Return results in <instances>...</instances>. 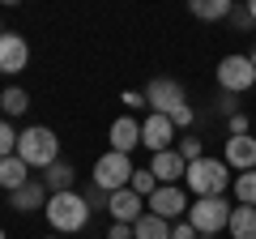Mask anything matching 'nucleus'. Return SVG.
<instances>
[{
	"label": "nucleus",
	"instance_id": "obj_1",
	"mask_svg": "<svg viewBox=\"0 0 256 239\" xmlns=\"http://www.w3.org/2000/svg\"><path fill=\"white\" fill-rule=\"evenodd\" d=\"M146 102L158 111V116H166L175 124V128H188L192 120V107H188V94H184L180 82H171V77H154V82L146 86Z\"/></svg>",
	"mask_w": 256,
	"mask_h": 239
},
{
	"label": "nucleus",
	"instance_id": "obj_2",
	"mask_svg": "<svg viewBox=\"0 0 256 239\" xmlns=\"http://www.w3.org/2000/svg\"><path fill=\"white\" fill-rule=\"evenodd\" d=\"M43 214H47V222H52V230L56 235H73V230H82L86 222H90V201H86L82 192H52L47 196V205H43Z\"/></svg>",
	"mask_w": 256,
	"mask_h": 239
},
{
	"label": "nucleus",
	"instance_id": "obj_3",
	"mask_svg": "<svg viewBox=\"0 0 256 239\" xmlns=\"http://www.w3.org/2000/svg\"><path fill=\"white\" fill-rule=\"evenodd\" d=\"M18 158L30 171H47V166L60 162V137L52 128H43V124H34V128H26L18 137Z\"/></svg>",
	"mask_w": 256,
	"mask_h": 239
},
{
	"label": "nucleus",
	"instance_id": "obj_4",
	"mask_svg": "<svg viewBox=\"0 0 256 239\" xmlns=\"http://www.w3.org/2000/svg\"><path fill=\"white\" fill-rule=\"evenodd\" d=\"M184 184H188L196 196H222V192L230 188V166L222 162V158H201V162H188Z\"/></svg>",
	"mask_w": 256,
	"mask_h": 239
},
{
	"label": "nucleus",
	"instance_id": "obj_5",
	"mask_svg": "<svg viewBox=\"0 0 256 239\" xmlns=\"http://www.w3.org/2000/svg\"><path fill=\"white\" fill-rule=\"evenodd\" d=\"M230 210L235 205L226 201V196H196V201L188 205V222L196 235H218V230L230 226Z\"/></svg>",
	"mask_w": 256,
	"mask_h": 239
},
{
	"label": "nucleus",
	"instance_id": "obj_6",
	"mask_svg": "<svg viewBox=\"0 0 256 239\" xmlns=\"http://www.w3.org/2000/svg\"><path fill=\"white\" fill-rule=\"evenodd\" d=\"M132 171H137V166H132V158H128V154L107 150V154L94 162V188H102V192L111 196V192H120V188L132 184Z\"/></svg>",
	"mask_w": 256,
	"mask_h": 239
},
{
	"label": "nucleus",
	"instance_id": "obj_7",
	"mask_svg": "<svg viewBox=\"0 0 256 239\" xmlns=\"http://www.w3.org/2000/svg\"><path fill=\"white\" fill-rule=\"evenodd\" d=\"M214 77H218L222 94H248V90H256V64H252V56H226V60L214 68Z\"/></svg>",
	"mask_w": 256,
	"mask_h": 239
},
{
	"label": "nucleus",
	"instance_id": "obj_8",
	"mask_svg": "<svg viewBox=\"0 0 256 239\" xmlns=\"http://www.w3.org/2000/svg\"><path fill=\"white\" fill-rule=\"evenodd\" d=\"M188 192H184L180 184H158V192L150 196V214L154 218H162V222H175L180 214H188Z\"/></svg>",
	"mask_w": 256,
	"mask_h": 239
},
{
	"label": "nucleus",
	"instance_id": "obj_9",
	"mask_svg": "<svg viewBox=\"0 0 256 239\" xmlns=\"http://www.w3.org/2000/svg\"><path fill=\"white\" fill-rule=\"evenodd\" d=\"M171 141H175V124L166 116H158V111H150L146 124H141V146L162 154V150H171Z\"/></svg>",
	"mask_w": 256,
	"mask_h": 239
},
{
	"label": "nucleus",
	"instance_id": "obj_10",
	"mask_svg": "<svg viewBox=\"0 0 256 239\" xmlns=\"http://www.w3.org/2000/svg\"><path fill=\"white\" fill-rule=\"evenodd\" d=\"M26 60H30V43L22 34H13V30H4L0 34V73H22L26 68Z\"/></svg>",
	"mask_w": 256,
	"mask_h": 239
},
{
	"label": "nucleus",
	"instance_id": "obj_11",
	"mask_svg": "<svg viewBox=\"0 0 256 239\" xmlns=\"http://www.w3.org/2000/svg\"><path fill=\"white\" fill-rule=\"evenodd\" d=\"M222 162L230 166V171H256V137H226V154H222Z\"/></svg>",
	"mask_w": 256,
	"mask_h": 239
},
{
	"label": "nucleus",
	"instance_id": "obj_12",
	"mask_svg": "<svg viewBox=\"0 0 256 239\" xmlns=\"http://www.w3.org/2000/svg\"><path fill=\"white\" fill-rule=\"evenodd\" d=\"M107 214H111V222H124V226H132V222L146 214V201H141L132 188H120V192H111Z\"/></svg>",
	"mask_w": 256,
	"mask_h": 239
},
{
	"label": "nucleus",
	"instance_id": "obj_13",
	"mask_svg": "<svg viewBox=\"0 0 256 239\" xmlns=\"http://www.w3.org/2000/svg\"><path fill=\"white\" fill-rule=\"evenodd\" d=\"M150 171H154L158 184H180L184 175H188V162L180 158V150H162V154H154Z\"/></svg>",
	"mask_w": 256,
	"mask_h": 239
},
{
	"label": "nucleus",
	"instance_id": "obj_14",
	"mask_svg": "<svg viewBox=\"0 0 256 239\" xmlns=\"http://www.w3.org/2000/svg\"><path fill=\"white\" fill-rule=\"evenodd\" d=\"M137 146H141V124L132 116H120L116 124H111V150H116V154H132Z\"/></svg>",
	"mask_w": 256,
	"mask_h": 239
},
{
	"label": "nucleus",
	"instance_id": "obj_15",
	"mask_svg": "<svg viewBox=\"0 0 256 239\" xmlns=\"http://www.w3.org/2000/svg\"><path fill=\"white\" fill-rule=\"evenodd\" d=\"M47 184H38V180H30V184H22L18 192H9V205L13 210H22V214H30V210H43L47 205Z\"/></svg>",
	"mask_w": 256,
	"mask_h": 239
},
{
	"label": "nucleus",
	"instance_id": "obj_16",
	"mask_svg": "<svg viewBox=\"0 0 256 239\" xmlns=\"http://www.w3.org/2000/svg\"><path fill=\"white\" fill-rule=\"evenodd\" d=\"M22 184H30V166L22 162L18 154L0 158V188H4V192H18Z\"/></svg>",
	"mask_w": 256,
	"mask_h": 239
},
{
	"label": "nucleus",
	"instance_id": "obj_17",
	"mask_svg": "<svg viewBox=\"0 0 256 239\" xmlns=\"http://www.w3.org/2000/svg\"><path fill=\"white\" fill-rule=\"evenodd\" d=\"M226 235L230 239H256V210H252V205H235V210H230Z\"/></svg>",
	"mask_w": 256,
	"mask_h": 239
},
{
	"label": "nucleus",
	"instance_id": "obj_18",
	"mask_svg": "<svg viewBox=\"0 0 256 239\" xmlns=\"http://www.w3.org/2000/svg\"><path fill=\"white\" fill-rule=\"evenodd\" d=\"M43 184H47V192H73L77 171L68 162H56V166H47V171H43Z\"/></svg>",
	"mask_w": 256,
	"mask_h": 239
},
{
	"label": "nucleus",
	"instance_id": "obj_19",
	"mask_svg": "<svg viewBox=\"0 0 256 239\" xmlns=\"http://www.w3.org/2000/svg\"><path fill=\"white\" fill-rule=\"evenodd\" d=\"M132 239H171V222L154 218V214H141L137 222H132Z\"/></svg>",
	"mask_w": 256,
	"mask_h": 239
},
{
	"label": "nucleus",
	"instance_id": "obj_20",
	"mask_svg": "<svg viewBox=\"0 0 256 239\" xmlns=\"http://www.w3.org/2000/svg\"><path fill=\"white\" fill-rule=\"evenodd\" d=\"M30 107V94L22 90V86H9V90L0 94V111H4V120H13V116H22V111Z\"/></svg>",
	"mask_w": 256,
	"mask_h": 239
},
{
	"label": "nucleus",
	"instance_id": "obj_21",
	"mask_svg": "<svg viewBox=\"0 0 256 239\" xmlns=\"http://www.w3.org/2000/svg\"><path fill=\"white\" fill-rule=\"evenodd\" d=\"M230 9H235L230 0H192V13H196L201 22H218V18H230Z\"/></svg>",
	"mask_w": 256,
	"mask_h": 239
},
{
	"label": "nucleus",
	"instance_id": "obj_22",
	"mask_svg": "<svg viewBox=\"0 0 256 239\" xmlns=\"http://www.w3.org/2000/svg\"><path fill=\"white\" fill-rule=\"evenodd\" d=\"M128 188H132V192H137L141 201H150V196L158 192V180H154V171L146 166V171H132V184H128Z\"/></svg>",
	"mask_w": 256,
	"mask_h": 239
},
{
	"label": "nucleus",
	"instance_id": "obj_23",
	"mask_svg": "<svg viewBox=\"0 0 256 239\" xmlns=\"http://www.w3.org/2000/svg\"><path fill=\"white\" fill-rule=\"evenodd\" d=\"M235 196H239V205H252L256 210V171H244L235 180Z\"/></svg>",
	"mask_w": 256,
	"mask_h": 239
},
{
	"label": "nucleus",
	"instance_id": "obj_24",
	"mask_svg": "<svg viewBox=\"0 0 256 239\" xmlns=\"http://www.w3.org/2000/svg\"><path fill=\"white\" fill-rule=\"evenodd\" d=\"M18 137H22V132L13 128L9 120H0V158H9V154H18Z\"/></svg>",
	"mask_w": 256,
	"mask_h": 239
},
{
	"label": "nucleus",
	"instance_id": "obj_25",
	"mask_svg": "<svg viewBox=\"0 0 256 239\" xmlns=\"http://www.w3.org/2000/svg\"><path fill=\"white\" fill-rule=\"evenodd\" d=\"M180 158H184V162H201V158H205L201 141H196V137H184L180 141Z\"/></svg>",
	"mask_w": 256,
	"mask_h": 239
},
{
	"label": "nucleus",
	"instance_id": "obj_26",
	"mask_svg": "<svg viewBox=\"0 0 256 239\" xmlns=\"http://www.w3.org/2000/svg\"><path fill=\"white\" fill-rule=\"evenodd\" d=\"M218 116H226V120L239 116V94H222L218 98Z\"/></svg>",
	"mask_w": 256,
	"mask_h": 239
},
{
	"label": "nucleus",
	"instance_id": "obj_27",
	"mask_svg": "<svg viewBox=\"0 0 256 239\" xmlns=\"http://www.w3.org/2000/svg\"><path fill=\"white\" fill-rule=\"evenodd\" d=\"M82 196H86V201H90V210H107V201H111V196H107V192H102V188H94V184H90V188H86V192H82Z\"/></svg>",
	"mask_w": 256,
	"mask_h": 239
},
{
	"label": "nucleus",
	"instance_id": "obj_28",
	"mask_svg": "<svg viewBox=\"0 0 256 239\" xmlns=\"http://www.w3.org/2000/svg\"><path fill=\"white\" fill-rule=\"evenodd\" d=\"M171 239H201V235H196V230H192V222L184 218V222H175V226H171Z\"/></svg>",
	"mask_w": 256,
	"mask_h": 239
},
{
	"label": "nucleus",
	"instance_id": "obj_29",
	"mask_svg": "<svg viewBox=\"0 0 256 239\" xmlns=\"http://www.w3.org/2000/svg\"><path fill=\"white\" fill-rule=\"evenodd\" d=\"M230 22H235L239 30H244V26H256V22H252V13H248V9H239V4L230 9Z\"/></svg>",
	"mask_w": 256,
	"mask_h": 239
},
{
	"label": "nucleus",
	"instance_id": "obj_30",
	"mask_svg": "<svg viewBox=\"0 0 256 239\" xmlns=\"http://www.w3.org/2000/svg\"><path fill=\"white\" fill-rule=\"evenodd\" d=\"M107 239H132V226H124V222H111V235Z\"/></svg>",
	"mask_w": 256,
	"mask_h": 239
},
{
	"label": "nucleus",
	"instance_id": "obj_31",
	"mask_svg": "<svg viewBox=\"0 0 256 239\" xmlns=\"http://www.w3.org/2000/svg\"><path fill=\"white\" fill-rule=\"evenodd\" d=\"M244 132H248V116H235L230 120V137H244Z\"/></svg>",
	"mask_w": 256,
	"mask_h": 239
},
{
	"label": "nucleus",
	"instance_id": "obj_32",
	"mask_svg": "<svg viewBox=\"0 0 256 239\" xmlns=\"http://www.w3.org/2000/svg\"><path fill=\"white\" fill-rule=\"evenodd\" d=\"M124 102H128V107H141V102H146V94H137V90H128V94H124Z\"/></svg>",
	"mask_w": 256,
	"mask_h": 239
},
{
	"label": "nucleus",
	"instance_id": "obj_33",
	"mask_svg": "<svg viewBox=\"0 0 256 239\" xmlns=\"http://www.w3.org/2000/svg\"><path fill=\"white\" fill-rule=\"evenodd\" d=\"M248 13H252V22H256V0H248Z\"/></svg>",
	"mask_w": 256,
	"mask_h": 239
},
{
	"label": "nucleus",
	"instance_id": "obj_34",
	"mask_svg": "<svg viewBox=\"0 0 256 239\" xmlns=\"http://www.w3.org/2000/svg\"><path fill=\"white\" fill-rule=\"evenodd\" d=\"M248 56H252V64H256V47H252V52H248Z\"/></svg>",
	"mask_w": 256,
	"mask_h": 239
},
{
	"label": "nucleus",
	"instance_id": "obj_35",
	"mask_svg": "<svg viewBox=\"0 0 256 239\" xmlns=\"http://www.w3.org/2000/svg\"><path fill=\"white\" fill-rule=\"evenodd\" d=\"M0 239H9V235H4V230H0Z\"/></svg>",
	"mask_w": 256,
	"mask_h": 239
},
{
	"label": "nucleus",
	"instance_id": "obj_36",
	"mask_svg": "<svg viewBox=\"0 0 256 239\" xmlns=\"http://www.w3.org/2000/svg\"><path fill=\"white\" fill-rule=\"evenodd\" d=\"M201 239H214V235H201Z\"/></svg>",
	"mask_w": 256,
	"mask_h": 239
},
{
	"label": "nucleus",
	"instance_id": "obj_37",
	"mask_svg": "<svg viewBox=\"0 0 256 239\" xmlns=\"http://www.w3.org/2000/svg\"><path fill=\"white\" fill-rule=\"evenodd\" d=\"M0 34H4V26H0Z\"/></svg>",
	"mask_w": 256,
	"mask_h": 239
},
{
	"label": "nucleus",
	"instance_id": "obj_38",
	"mask_svg": "<svg viewBox=\"0 0 256 239\" xmlns=\"http://www.w3.org/2000/svg\"><path fill=\"white\" fill-rule=\"evenodd\" d=\"M52 239H60V235H52Z\"/></svg>",
	"mask_w": 256,
	"mask_h": 239
},
{
	"label": "nucleus",
	"instance_id": "obj_39",
	"mask_svg": "<svg viewBox=\"0 0 256 239\" xmlns=\"http://www.w3.org/2000/svg\"><path fill=\"white\" fill-rule=\"evenodd\" d=\"M252 94H256V90H252Z\"/></svg>",
	"mask_w": 256,
	"mask_h": 239
}]
</instances>
